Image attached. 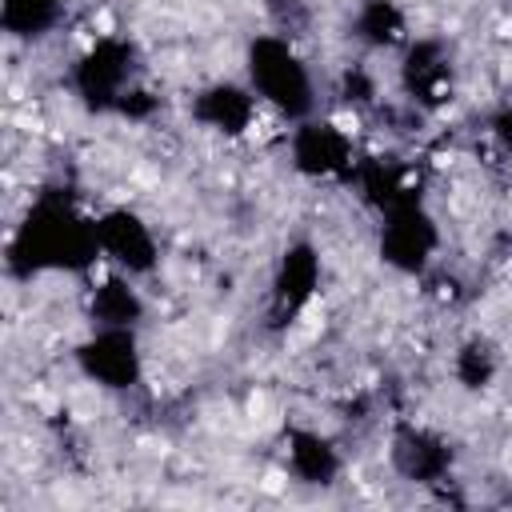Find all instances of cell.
I'll return each mask as SVG.
<instances>
[{
  "instance_id": "cell-2",
  "label": "cell",
  "mask_w": 512,
  "mask_h": 512,
  "mask_svg": "<svg viewBox=\"0 0 512 512\" xmlns=\"http://www.w3.org/2000/svg\"><path fill=\"white\" fill-rule=\"evenodd\" d=\"M96 248H100V260L124 276H144L160 260V240L152 224L132 208H108L96 220Z\"/></svg>"
},
{
  "instance_id": "cell-5",
  "label": "cell",
  "mask_w": 512,
  "mask_h": 512,
  "mask_svg": "<svg viewBox=\"0 0 512 512\" xmlns=\"http://www.w3.org/2000/svg\"><path fill=\"white\" fill-rule=\"evenodd\" d=\"M392 468L412 484H440L452 472V448L428 428H400L392 436Z\"/></svg>"
},
{
  "instance_id": "cell-3",
  "label": "cell",
  "mask_w": 512,
  "mask_h": 512,
  "mask_svg": "<svg viewBox=\"0 0 512 512\" xmlns=\"http://www.w3.org/2000/svg\"><path fill=\"white\" fill-rule=\"evenodd\" d=\"M76 364L88 380H96L108 392L136 388L140 372H144V356H140V344H136L132 328H96L76 348Z\"/></svg>"
},
{
  "instance_id": "cell-4",
  "label": "cell",
  "mask_w": 512,
  "mask_h": 512,
  "mask_svg": "<svg viewBox=\"0 0 512 512\" xmlns=\"http://www.w3.org/2000/svg\"><path fill=\"white\" fill-rule=\"evenodd\" d=\"M292 164L296 172L312 176V180H328V176H344L352 164H356V148H352V136L332 124V120H300L292 140Z\"/></svg>"
},
{
  "instance_id": "cell-6",
  "label": "cell",
  "mask_w": 512,
  "mask_h": 512,
  "mask_svg": "<svg viewBox=\"0 0 512 512\" xmlns=\"http://www.w3.org/2000/svg\"><path fill=\"white\" fill-rule=\"evenodd\" d=\"M288 468L300 484H332V476L340 472V452L332 448L328 436L312 428H296L288 436Z\"/></svg>"
},
{
  "instance_id": "cell-1",
  "label": "cell",
  "mask_w": 512,
  "mask_h": 512,
  "mask_svg": "<svg viewBox=\"0 0 512 512\" xmlns=\"http://www.w3.org/2000/svg\"><path fill=\"white\" fill-rule=\"evenodd\" d=\"M248 80L260 104H272L276 112L292 120L312 116V76L308 64L296 56V48L280 36H256L248 48Z\"/></svg>"
},
{
  "instance_id": "cell-7",
  "label": "cell",
  "mask_w": 512,
  "mask_h": 512,
  "mask_svg": "<svg viewBox=\"0 0 512 512\" xmlns=\"http://www.w3.org/2000/svg\"><path fill=\"white\" fill-rule=\"evenodd\" d=\"M64 16V0H4V28L16 40L48 36Z\"/></svg>"
}]
</instances>
